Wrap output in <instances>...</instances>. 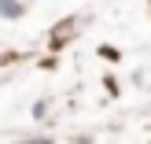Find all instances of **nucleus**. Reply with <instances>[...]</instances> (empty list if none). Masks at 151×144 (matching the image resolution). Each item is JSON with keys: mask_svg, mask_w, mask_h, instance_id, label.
<instances>
[{"mask_svg": "<svg viewBox=\"0 0 151 144\" xmlns=\"http://www.w3.org/2000/svg\"><path fill=\"white\" fill-rule=\"evenodd\" d=\"M0 15H22V7L15 0H0Z\"/></svg>", "mask_w": 151, "mask_h": 144, "instance_id": "f257e3e1", "label": "nucleus"}]
</instances>
